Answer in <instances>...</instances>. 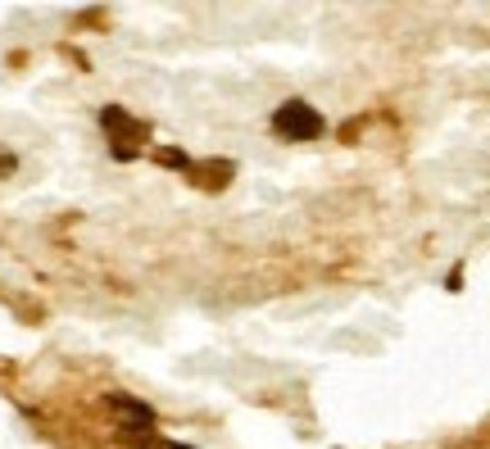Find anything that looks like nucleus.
<instances>
[{
    "label": "nucleus",
    "instance_id": "f03ea898",
    "mask_svg": "<svg viewBox=\"0 0 490 449\" xmlns=\"http://www.w3.org/2000/svg\"><path fill=\"white\" fill-rule=\"evenodd\" d=\"M458 286H463V268H454V272L445 277V291H458Z\"/></svg>",
    "mask_w": 490,
    "mask_h": 449
},
{
    "label": "nucleus",
    "instance_id": "f257e3e1",
    "mask_svg": "<svg viewBox=\"0 0 490 449\" xmlns=\"http://www.w3.org/2000/svg\"><path fill=\"white\" fill-rule=\"evenodd\" d=\"M273 132L282 141H318L322 137V114L309 100H286L273 114Z\"/></svg>",
    "mask_w": 490,
    "mask_h": 449
}]
</instances>
